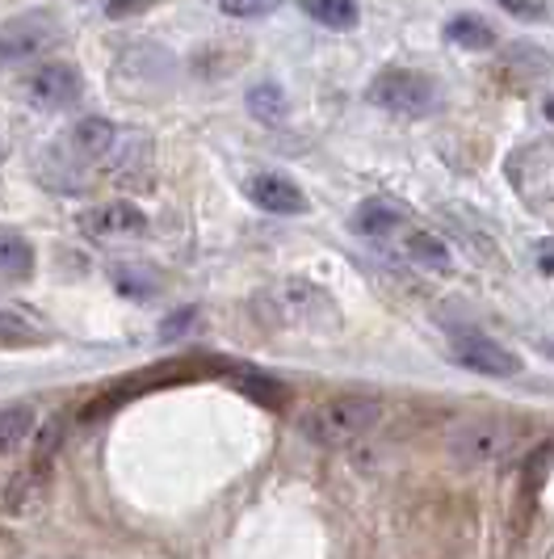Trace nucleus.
Here are the masks:
<instances>
[{
	"instance_id": "nucleus-1",
	"label": "nucleus",
	"mask_w": 554,
	"mask_h": 559,
	"mask_svg": "<svg viewBox=\"0 0 554 559\" xmlns=\"http://www.w3.org/2000/svg\"><path fill=\"white\" fill-rule=\"evenodd\" d=\"M383 420V400L378 395H333L315 413H306L303 433L324 450L353 447L358 438L374 433Z\"/></svg>"
},
{
	"instance_id": "nucleus-2",
	"label": "nucleus",
	"mask_w": 554,
	"mask_h": 559,
	"mask_svg": "<svg viewBox=\"0 0 554 559\" xmlns=\"http://www.w3.org/2000/svg\"><path fill=\"white\" fill-rule=\"evenodd\" d=\"M517 442V429L508 420L496 417H471V420H458L449 433H445V450L454 454V463L462 467H487L504 459L508 450Z\"/></svg>"
},
{
	"instance_id": "nucleus-3",
	"label": "nucleus",
	"mask_w": 554,
	"mask_h": 559,
	"mask_svg": "<svg viewBox=\"0 0 554 559\" xmlns=\"http://www.w3.org/2000/svg\"><path fill=\"white\" fill-rule=\"evenodd\" d=\"M370 102L383 106L390 114H408V118H420L437 106V84L420 72H408V68H390L378 81L370 84Z\"/></svg>"
},
{
	"instance_id": "nucleus-4",
	"label": "nucleus",
	"mask_w": 554,
	"mask_h": 559,
	"mask_svg": "<svg viewBox=\"0 0 554 559\" xmlns=\"http://www.w3.org/2000/svg\"><path fill=\"white\" fill-rule=\"evenodd\" d=\"M59 38H63V26H59L56 13H47V9L22 13V17H13V22L0 26V63L43 56L47 47H56Z\"/></svg>"
},
{
	"instance_id": "nucleus-5",
	"label": "nucleus",
	"mask_w": 554,
	"mask_h": 559,
	"mask_svg": "<svg viewBox=\"0 0 554 559\" xmlns=\"http://www.w3.org/2000/svg\"><path fill=\"white\" fill-rule=\"evenodd\" d=\"M454 362L474 370V374H487V379H513V374H521V358L483 333L454 336Z\"/></svg>"
},
{
	"instance_id": "nucleus-6",
	"label": "nucleus",
	"mask_w": 554,
	"mask_h": 559,
	"mask_svg": "<svg viewBox=\"0 0 554 559\" xmlns=\"http://www.w3.org/2000/svg\"><path fill=\"white\" fill-rule=\"evenodd\" d=\"M81 72L72 63H43L29 76V102H38L43 110H68V106L81 102Z\"/></svg>"
},
{
	"instance_id": "nucleus-7",
	"label": "nucleus",
	"mask_w": 554,
	"mask_h": 559,
	"mask_svg": "<svg viewBox=\"0 0 554 559\" xmlns=\"http://www.w3.org/2000/svg\"><path fill=\"white\" fill-rule=\"evenodd\" d=\"M249 194L256 206H265L269 215H303L306 211V194L281 173H256L249 186Z\"/></svg>"
},
{
	"instance_id": "nucleus-8",
	"label": "nucleus",
	"mask_w": 554,
	"mask_h": 559,
	"mask_svg": "<svg viewBox=\"0 0 554 559\" xmlns=\"http://www.w3.org/2000/svg\"><path fill=\"white\" fill-rule=\"evenodd\" d=\"M81 227L88 236H97V240H118V236H138L147 227V215L138 206H131V202H110V206L84 215Z\"/></svg>"
},
{
	"instance_id": "nucleus-9",
	"label": "nucleus",
	"mask_w": 554,
	"mask_h": 559,
	"mask_svg": "<svg viewBox=\"0 0 554 559\" xmlns=\"http://www.w3.org/2000/svg\"><path fill=\"white\" fill-rule=\"evenodd\" d=\"M72 147L81 152L84 160H113L122 140H118L110 118H81L76 131H72Z\"/></svg>"
},
{
	"instance_id": "nucleus-10",
	"label": "nucleus",
	"mask_w": 554,
	"mask_h": 559,
	"mask_svg": "<svg viewBox=\"0 0 554 559\" xmlns=\"http://www.w3.org/2000/svg\"><path fill=\"white\" fill-rule=\"evenodd\" d=\"M34 274V249L17 231H0V278L22 282Z\"/></svg>"
},
{
	"instance_id": "nucleus-11",
	"label": "nucleus",
	"mask_w": 554,
	"mask_h": 559,
	"mask_svg": "<svg viewBox=\"0 0 554 559\" xmlns=\"http://www.w3.org/2000/svg\"><path fill=\"white\" fill-rule=\"evenodd\" d=\"M249 114L256 122H286V114H290V102H286V93H281V84L277 81H261L249 88Z\"/></svg>"
},
{
	"instance_id": "nucleus-12",
	"label": "nucleus",
	"mask_w": 554,
	"mask_h": 559,
	"mask_svg": "<svg viewBox=\"0 0 554 559\" xmlns=\"http://www.w3.org/2000/svg\"><path fill=\"white\" fill-rule=\"evenodd\" d=\"M399 219H404L399 206L374 198V202H361L358 211H353V231H358V236H387V231L399 227Z\"/></svg>"
},
{
	"instance_id": "nucleus-13",
	"label": "nucleus",
	"mask_w": 554,
	"mask_h": 559,
	"mask_svg": "<svg viewBox=\"0 0 554 559\" xmlns=\"http://www.w3.org/2000/svg\"><path fill=\"white\" fill-rule=\"evenodd\" d=\"M303 13L328 29H353L361 22L353 0H303Z\"/></svg>"
},
{
	"instance_id": "nucleus-14",
	"label": "nucleus",
	"mask_w": 554,
	"mask_h": 559,
	"mask_svg": "<svg viewBox=\"0 0 554 559\" xmlns=\"http://www.w3.org/2000/svg\"><path fill=\"white\" fill-rule=\"evenodd\" d=\"M34 433V408L29 404H4L0 408V454L17 450Z\"/></svg>"
},
{
	"instance_id": "nucleus-15",
	"label": "nucleus",
	"mask_w": 554,
	"mask_h": 559,
	"mask_svg": "<svg viewBox=\"0 0 554 559\" xmlns=\"http://www.w3.org/2000/svg\"><path fill=\"white\" fill-rule=\"evenodd\" d=\"M445 38H449L454 47H462V51H487V47H496L492 26L479 22V17H454V22L445 26Z\"/></svg>"
},
{
	"instance_id": "nucleus-16",
	"label": "nucleus",
	"mask_w": 554,
	"mask_h": 559,
	"mask_svg": "<svg viewBox=\"0 0 554 559\" xmlns=\"http://www.w3.org/2000/svg\"><path fill=\"white\" fill-rule=\"evenodd\" d=\"M34 341H43V336H38V329L29 324L22 311L0 308V349H26Z\"/></svg>"
},
{
	"instance_id": "nucleus-17",
	"label": "nucleus",
	"mask_w": 554,
	"mask_h": 559,
	"mask_svg": "<svg viewBox=\"0 0 554 559\" xmlns=\"http://www.w3.org/2000/svg\"><path fill=\"white\" fill-rule=\"evenodd\" d=\"M408 252H412V261H420L424 270H449V249H445L437 236H429V231H412Z\"/></svg>"
},
{
	"instance_id": "nucleus-18",
	"label": "nucleus",
	"mask_w": 554,
	"mask_h": 559,
	"mask_svg": "<svg viewBox=\"0 0 554 559\" xmlns=\"http://www.w3.org/2000/svg\"><path fill=\"white\" fill-rule=\"evenodd\" d=\"M236 383H240L252 400H261V404H269V408H281V388H277L274 379H265V374H249V370H244Z\"/></svg>"
},
{
	"instance_id": "nucleus-19",
	"label": "nucleus",
	"mask_w": 554,
	"mask_h": 559,
	"mask_svg": "<svg viewBox=\"0 0 554 559\" xmlns=\"http://www.w3.org/2000/svg\"><path fill=\"white\" fill-rule=\"evenodd\" d=\"M499 9H508L517 22H546L551 17L546 0H499Z\"/></svg>"
},
{
	"instance_id": "nucleus-20",
	"label": "nucleus",
	"mask_w": 554,
	"mask_h": 559,
	"mask_svg": "<svg viewBox=\"0 0 554 559\" xmlns=\"http://www.w3.org/2000/svg\"><path fill=\"white\" fill-rule=\"evenodd\" d=\"M113 278H118V290H122V295H135V299H147V295L156 290V282H138V278H147L143 270H113Z\"/></svg>"
},
{
	"instance_id": "nucleus-21",
	"label": "nucleus",
	"mask_w": 554,
	"mask_h": 559,
	"mask_svg": "<svg viewBox=\"0 0 554 559\" xmlns=\"http://www.w3.org/2000/svg\"><path fill=\"white\" fill-rule=\"evenodd\" d=\"M274 9L277 0H222V13H231V17H265Z\"/></svg>"
},
{
	"instance_id": "nucleus-22",
	"label": "nucleus",
	"mask_w": 554,
	"mask_h": 559,
	"mask_svg": "<svg viewBox=\"0 0 554 559\" xmlns=\"http://www.w3.org/2000/svg\"><path fill=\"white\" fill-rule=\"evenodd\" d=\"M194 320H197V308H181L177 316H172V320H168V324H160V336H165V341H172V336L185 333Z\"/></svg>"
},
{
	"instance_id": "nucleus-23",
	"label": "nucleus",
	"mask_w": 554,
	"mask_h": 559,
	"mask_svg": "<svg viewBox=\"0 0 554 559\" xmlns=\"http://www.w3.org/2000/svg\"><path fill=\"white\" fill-rule=\"evenodd\" d=\"M152 0H110L106 4V13H110L113 22H122V17H135V13H143Z\"/></svg>"
},
{
	"instance_id": "nucleus-24",
	"label": "nucleus",
	"mask_w": 554,
	"mask_h": 559,
	"mask_svg": "<svg viewBox=\"0 0 554 559\" xmlns=\"http://www.w3.org/2000/svg\"><path fill=\"white\" fill-rule=\"evenodd\" d=\"M538 261H542V270H551V274H554V245H551V240L538 249Z\"/></svg>"
},
{
	"instance_id": "nucleus-25",
	"label": "nucleus",
	"mask_w": 554,
	"mask_h": 559,
	"mask_svg": "<svg viewBox=\"0 0 554 559\" xmlns=\"http://www.w3.org/2000/svg\"><path fill=\"white\" fill-rule=\"evenodd\" d=\"M546 118H551V122H554V97H551V102H546Z\"/></svg>"
},
{
	"instance_id": "nucleus-26",
	"label": "nucleus",
	"mask_w": 554,
	"mask_h": 559,
	"mask_svg": "<svg viewBox=\"0 0 554 559\" xmlns=\"http://www.w3.org/2000/svg\"><path fill=\"white\" fill-rule=\"evenodd\" d=\"M542 349H546V354H551V358H554V341H546V345H542Z\"/></svg>"
}]
</instances>
